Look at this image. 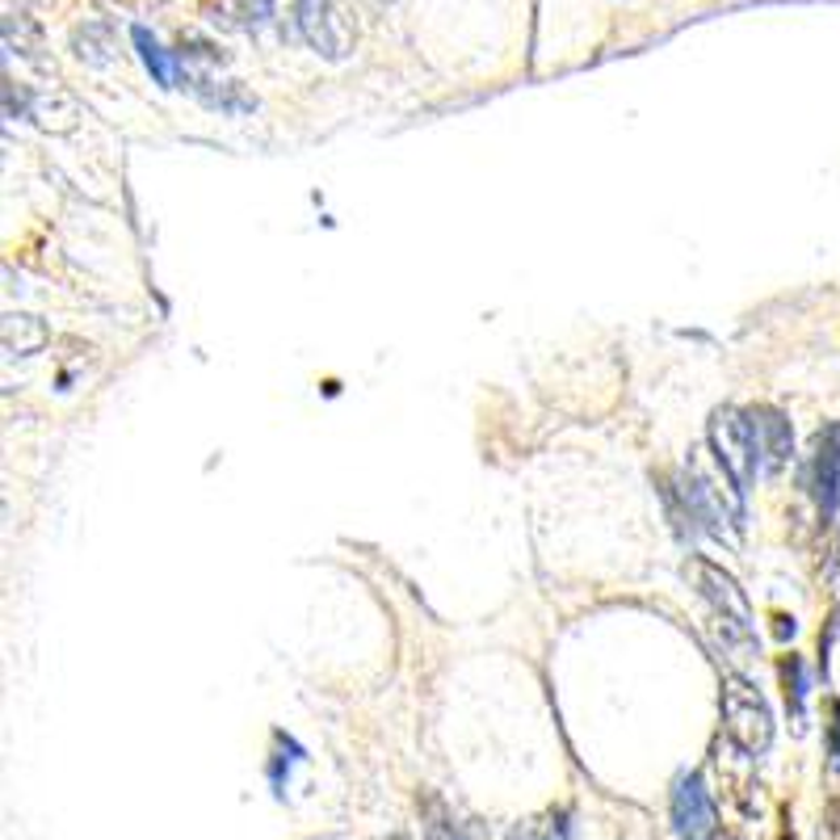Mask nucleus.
Instances as JSON below:
<instances>
[{
	"mask_svg": "<svg viewBox=\"0 0 840 840\" xmlns=\"http://www.w3.org/2000/svg\"><path fill=\"white\" fill-rule=\"evenodd\" d=\"M680 496H685V509L689 518L702 521V530L736 547L740 543V525H743V487L731 480V471L714 458V450H693L689 467H685V480H680Z\"/></svg>",
	"mask_w": 840,
	"mask_h": 840,
	"instance_id": "obj_1",
	"label": "nucleus"
},
{
	"mask_svg": "<svg viewBox=\"0 0 840 840\" xmlns=\"http://www.w3.org/2000/svg\"><path fill=\"white\" fill-rule=\"evenodd\" d=\"M723 727H727V740L743 748L748 756H761L774 743V714L752 680H723Z\"/></svg>",
	"mask_w": 840,
	"mask_h": 840,
	"instance_id": "obj_2",
	"label": "nucleus"
},
{
	"mask_svg": "<svg viewBox=\"0 0 840 840\" xmlns=\"http://www.w3.org/2000/svg\"><path fill=\"white\" fill-rule=\"evenodd\" d=\"M689 576H693L698 593L707 597V606L718 618L723 639L740 647L752 644V606H748V597H743V588L736 584V576L723 572L711 559H689Z\"/></svg>",
	"mask_w": 840,
	"mask_h": 840,
	"instance_id": "obj_3",
	"label": "nucleus"
},
{
	"mask_svg": "<svg viewBox=\"0 0 840 840\" xmlns=\"http://www.w3.org/2000/svg\"><path fill=\"white\" fill-rule=\"evenodd\" d=\"M711 450L714 458L731 471V480L740 487H748L756 480V467H761V446H756V429L748 412L740 408H718L711 417Z\"/></svg>",
	"mask_w": 840,
	"mask_h": 840,
	"instance_id": "obj_4",
	"label": "nucleus"
},
{
	"mask_svg": "<svg viewBox=\"0 0 840 840\" xmlns=\"http://www.w3.org/2000/svg\"><path fill=\"white\" fill-rule=\"evenodd\" d=\"M294 4V26L298 34L320 51L323 60H345L354 47V34L341 22V13L332 9V0H291Z\"/></svg>",
	"mask_w": 840,
	"mask_h": 840,
	"instance_id": "obj_5",
	"label": "nucleus"
},
{
	"mask_svg": "<svg viewBox=\"0 0 840 840\" xmlns=\"http://www.w3.org/2000/svg\"><path fill=\"white\" fill-rule=\"evenodd\" d=\"M807 487L819 505L824 518L837 513L840 500V420L824 424L811 442V458H807Z\"/></svg>",
	"mask_w": 840,
	"mask_h": 840,
	"instance_id": "obj_6",
	"label": "nucleus"
},
{
	"mask_svg": "<svg viewBox=\"0 0 840 840\" xmlns=\"http://www.w3.org/2000/svg\"><path fill=\"white\" fill-rule=\"evenodd\" d=\"M673 824H677L680 840H714L718 837V815L702 786V777H680L677 794H673Z\"/></svg>",
	"mask_w": 840,
	"mask_h": 840,
	"instance_id": "obj_7",
	"label": "nucleus"
},
{
	"mask_svg": "<svg viewBox=\"0 0 840 840\" xmlns=\"http://www.w3.org/2000/svg\"><path fill=\"white\" fill-rule=\"evenodd\" d=\"M752 429H756V446H761V462L765 471H781L790 462V450H794V433H790V420L781 417L777 408H756L748 412Z\"/></svg>",
	"mask_w": 840,
	"mask_h": 840,
	"instance_id": "obj_8",
	"label": "nucleus"
},
{
	"mask_svg": "<svg viewBox=\"0 0 840 840\" xmlns=\"http://www.w3.org/2000/svg\"><path fill=\"white\" fill-rule=\"evenodd\" d=\"M30 118L42 130L67 135V130L76 127L80 110H76V101L67 98V93H60V89H42V93H30Z\"/></svg>",
	"mask_w": 840,
	"mask_h": 840,
	"instance_id": "obj_9",
	"label": "nucleus"
},
{
	"mask_svg": "<svg viewBox=\"0 0 840 840\" xmlns=\"http://www.w3.org/2000/svg\"><path fill=\"white\" fill-rule=\"evenodd\" d=\"M0 341H4V354L26 357L47 345V323L38 316H26V311H9L0 323Z\"/></svg>",
	"mask_w": 840,
	"mask_h": 840,
	"instance_id": "obj_10",
	"label": "nucleus"
},
{
	"mask_svg": "<svg viewBox=\"0 0 840 840\" xmlns=\"http://www.w3.org/2000/svg\"><path fill=\"white\" fill-rule=\"evenodd\" d=\"M130 34H135V47H139V60H143V64H148V72L156 76V85H164V89H173V85H177V72H173V60L164 55V47H161V42H156L152 34L143 30V26H135V30H130Z\"/></svg>",
	"mask_w": 840,
	"mask_h": 840,
	"instance_id": "obj_11",
	"label": "nucleus"
},
{
	"mask_svg": "<svg viewBox=\"0 0 840 840\" xmlns=\"http://www.w3.org/2000/svg\"><path fill=\"white\" fill-rule=\"evenodd\" d=\"M424 837L429 840H484V832L467 828V824H454V815L437 799H429V824H424Z\"/></svg>",
	"mask_w": 840,
	"mask_h": 840,
	"instance_id": "obj_12",
	"label": "nucleus"
},
{
	"mask_svg": "<svg viewBox=\"0 0 840 840\" xmlns=\"http://www.w3.org/2000/svg\"><path fill=\"white\" fill-rule=\"evenodd\" d=\"M781 680H786V698L794 702V718H803V664L794 656L781 660Z\"/></svg>",
	"mask_w": 840,
	"mask_h": 840,
	"instance_id": "obj_13",
	"label": "nucleus"
},
{
	"mask_svg": "<svg viewBox=\"0 0 840 840\" xmlns=\"http://www.w3.org/2000/svg\"><path fill=\"white\" fill-rule=\"evenodd\" d=\"M828 756H832V769H840V702L828 707Z\"/></svg>",
	"mask_w": 840,
	"mask_h": 840,
	"instance_id": "obj_14",
	"label": "nucleus"
},
{
	"mask_svg": "<svg viewBox=\"0 0 840 840\" xmlns=\"http://www.w3.org/2000/svg\"><path fill=\"white\" fill-rule=\"evenodd\" d=\"M819 840H840V799L824 807V824H819Z\"/></svg>",
	"mask_w": 840,
	"mask_h": 840,
	"instance_id": "obj_15",
	"label": "nucleus"
},
{
	"mask_svg": "<svg viewBox=\"0 0 840 840\" xmlns=\"http://www.w3.org/2000/svg\"><path fill=\"white\" fill-rule=\"evenodd\" d=\"M509 840H547V832H543L534 819H525V824H518V828L509 832Z\"/></svg>",
	"mask_w": 840,
	"mask_h": 840,
	"instance_id": "obj_16",
	"label": "nucleus"
},
{
	"mask_svg": "<svg viewBox=\"0 0 840 840\" xmlns=\"http://www.w3.org/2000/svg\"><path fill=\"white\" fill-rule=\"evenodd\" d=\"M781 840H794V828H790V811H781Z\"/></svg>",
	"mask_w": 840,
	"mask_h": 840,
	"instance_id": "obj_17",
	"label": "nucleus"
},
{
	"mask_svg": "<svg viewBox=\"0 0 840 840\" xmlns=\"http://www.w3.org/2000/svg\"><path fill=\"white\" fill-rule=\"evenodd\" d=\"M714 840H743V837H736V832H718Z\"/></svg>",
	"mask_w": 840,
	"mask_h": 840,
	"instance_id": "obj_18",
	"label": "nucleus"
},
{
	"mask_svg": "<svg viewBox=\"0 0 840 840\" xmlns=\"http://www.w3.org/2000/svg\"><path fill=\"white\" fill-rule=\"evenodd\" d=\"M391 840H408V837H391Z\"/></svg>",
	"mask_w": 840,
	"mask_h": 840,
	"instance_id": "obj_19",
	"label": "nucleus"
}]
</instances>
